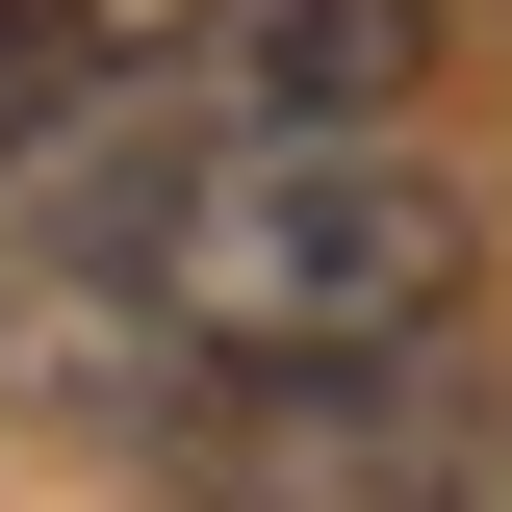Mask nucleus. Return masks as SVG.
Instances as JSON below:
<instances>
[{"instance_id": "1", "label": "nucleus", "mask_w": 512, "mask_h": 512, "mask_svg": "<svg viewBox=\"0 0 512 512\" xmlns=\"http://www.w3.org/2000/svg\"><path fill=\"white\" fill-rule=\"evenodd\" d=\"M487 282L461 180H410L384 128L333 154H205V180L77 205L52 282H0V384L26 410H180V384H384Z\"/></svg>"}, {"instance_id": "2", "label": "nucleus", "mask_w": 512, "mask_h": 512, "mask_svg": "<svg viewBox=\"0 0 512 512\" xmlns=\"http://www.w3.org/2000/svg\"><path fill=\"white\" fill-rule=\"evenodd\" d=\"M410 52H436V0H180L154 52H103V103L52 154H77V205L205 180V154H333V128L410 103Z\"/></svg>"}, {"instance_id": "3", "label": "nucleus", "mask_w": 512, "mask_h": 512, "mask_svg": "<svg viewBox=\"0 0 512 512\" xmlns=\"http://www.w3.org/2000/svg\"><path fill=\"white\" fill-rule=\"evenodd\" d=\"M103 52H128L103 0H0V180H26V154H52V128L103 103Z\"/></svg>"}, {"instance_id": "4", "label": "nucleus", "mask_w": 512, "mask_h": 512, "mask_svg": "<svg viewBox=\"0 0 512 512\" xmlns=\"http://www.w3.org/2000/svg\"><path fill=\"white\" fill-rule=\"evenodd\" d=\"M384 512H512V410H487V436H436V461H410Z\"/></svg>"}]
</instances>
